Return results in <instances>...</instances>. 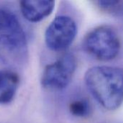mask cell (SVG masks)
Listing matches in <instances>:
<instances>
[{
  "mask_svg": "<svg viewBox=\"0 0 123 123\" xmlns=\"http://www.w3.org/2000/svg\"><path fill=\"white\" fill-rule=\"evenodd\" d=\"M27 43L24 30L15 15L0 9V62L19 66L27 62Z\"/></svg>",
  "mask_w": 123,
  "mask_h": 123,
  "instance_id": "cell-2",
  "label": "cell"
},
{
  "mask_svg": "<svg viewBox=\"0 0 123 123\" xmlns=\"http://www.w3.org/2000/svg\"><path fill=\"white\" fill-rule=\"evenodd\" d=\"M54 5L55 2L50 0H26L20 1V9L26 19L36 22L50 15Z\"/></svg>",
  "mask_w": 123,
  "mask_h": 123,
  "instance_id": "cell-6",
  "label": "cell"
},
{
  "mask_svg": "<svg viewBox=\"0 0 123 123\" xmlns=\"http://www.w3.org/2000/svg\"><path fill=\"white\" fill-rule=\"evenodd\" d=\"M97 6L102 11L113 15H123V1H97Z\"/></svg>",
  "mask_w": 123,
  "mask_h": 123,
  "instance_id": "cell-8",
  "label": "cell"
},
{
  "mask_svg": "<svg viewBox=\"0 0 123 123\" xmlns=\"http://www.w3.org/2000/svg\"><path fill=\"white\" fill-rule=\"evenodd\" d=\"M19 79L17 74L8 70L0 71V104H8L15 97Z\"/></svg>",
  "mask_w": 123,
  "mask_h": 123,
  "instance_id": "cell-7",
  "label": "cell"
},
{
  "mask_svg": "<svg viewBox=\"0 0 123 123\" xmlns=\"http://www.w3.org/2000/svg\"><path fill=\"white\" fill-rule=\"evenodd\" d=\"M76 68L75 57L70 53L63 55L45 68L41 79L43 86L52 89H62L66 87L71 81Z\"/></svg>",
  "mask_w": 123,
  "mask_h": 123,
  "instance_id": "cell-4",
  "label": "cell"
},
{
  "mask_svg": "<svg viewBox=\"0 0 123 123\" xmlns=\"http://www.w3.org/2000/svg\"><path fill=\"white\" fill-rule=\"evenodd\" d=\"M76 32V25L72 18L66 15L58 16L45 31V43L50 50H64L72 43Z\"/></svg>",
  "mask_w": 123,
  "mask_h": 123,
  "instance_id": "cell-5",
  "label": "cell"
},
{
  "mask_svg": "<svg viewBox=\"0 0 123 123\" xmlns=\"http://www.w3.org/2000/svg\"><path fill=\"white\" fill-rule=\"evenodd\" d=\"M83 46L91 56L99 61H107L117 56L120 50V41L112 27L102 25L86 35Z\"/></svg>",
  "mask_w": 123,
  "mask_h": 123,
  "instance_id": "cell-3",
  "label": "cell"
},
{
  "mask_svg": "<svg viewBox=\"0 0 123 123\" xmlns=\"http://www.w3.org/2000/svg\"><path fill=\"white\" fill-rule=\"evenodd\" d=\"M87 89L106 110H115L123 102V69L115 66H99L85 74Z\"/></svg>",
  "mask_w": 123,
  "mask_h": 123,
  "instance_id": "cell-1",
  "label": "cell"
},
{
  "mask_svg": "<svg viewBox=\"0 0 123 123\" xmlns=\"http://www.w3.org/2000/svg\"><path fill=\"white\" fill-rule=\"evenodd\" d=\"M69 110L73 115L79 117H84L89 114L90 106L87 101L84 99H79L71 103Z\"/></svg>",
  "mask_w": 123,
  "mask_h": 123,
  "instance_id": "cell-9",
  "label": "cell"
}]
</instances>
